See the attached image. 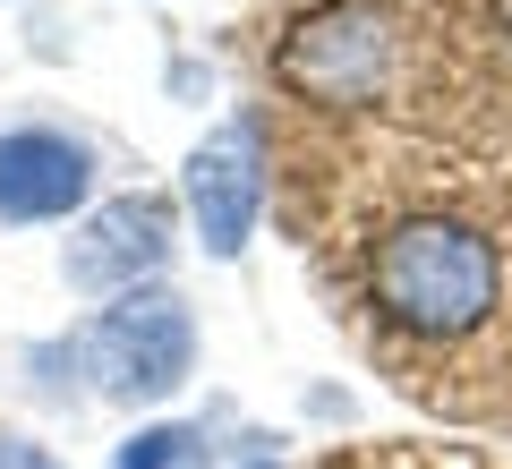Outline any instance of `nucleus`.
<instances>
[{"label": "nucleus", "instance_id": "obj_1", "mask_svg": "<svg viewBox=\"0 0 512 469\" xmlns=\"http://www.w3.org/2000/svg\"><path fill=\"white\" fill-rule=\"evenodd\" d=\"M367 299L419 342H461L504 299V256L461 214H402L367 248Z\"/></svg>", "mask_w": 512, "mask_h": 469}, {"label": "nucleus", "instance_id": "obj_2", "mask_svg": "<svg viewBox=\"0 0 512 469\" xmlns=\"http://www.w3.org/2000/svg\"><path fill=\"white\" fill-rule=\"evenodd\" d=\"M77 376L94 401H120V410H163L188 376H197V307L171 282H146L128 299H103L77 325L69 342Z\"/></svg>", "mask_w": 512, "mask_h": 469}, {"label": "nucleus", "instance_id": "obj_3", "mask_svg": "<svg viewBox=\"0 0 512 469\" xmlns=\"http://www.w3.org/2000/svg\"><path fill=\"white\" fill-rule=\"evenodd\" d=\"M402 26L367 9V0H333V9H308L291 35L274 43V77L316 111H367L402 86Z\"/></svg>", "mask_w": 512, "mask_h": 469}, {"label": "nucleus", "instance_id": "obj_4", "mask_svg": "<svg viewBox=\"0 0 512 469\" xmlns=\"http://www.w3.org/2000/svg\"><path fill=\"white\" fill-rule=\"evenodd\" d=\"M180 197H188V231L214 265H239L265 222V128L256 111H231L214 120L180 163Z\"/></svg>", "mask_w": 512, "mask_h": 469}, {"label": "nucleus", "instance_id": "obj_5", "mask_svg": "<svg viewBox=\"0 0 512 469\" xmlns=\"http://www.w3.org/2000/svg\"><path fill=\"white\" fill-rule=\"evenodd\" d=\"M163 265H171V197H154V188L86 205L60 248V273L77 299H128V290L163 282Z\"/></svg>", "mask_w": 512, "mask_h": 469}, {"label": "nucleus", "instance_id": "obj_6", "mask_svg": "<svg viewBox=\"0 0 512 469\" xmlns=\"http://www.w3.org/2000/svg\"><path fill=\"white\" fill-rule=\"evenodd\" d=\"M94 205V145L69 128H0V222L35 231V222H77Z\"/></svg>", "mask_w": 512, "mask_h": 469}, {"label": "nucleus", "instance_id": "obj_7", "mask_svg": "<svg viewBox=\"0 0 512 469\" xmlns=\"http://www.w3.org/2000/svg\"><path fill=\"white\" fill-rule=\"evenodd\" d=\"M188 444H197V427H137L120 452H111V469H180Z\"/></svg>", "mask_w": 512, "mask_h": 469}, {"label": "nucleus", "instance_id": "obj_8", "mask_svg": "<svg viewBox=\"0 0 512 469\" xmlns=\"http://www.w3.org/2000/svg\"><path fill=\"white\" fill-rule=\"evenodd\" d=\"M0 469H69V461H60V452H43L35 435H9V427H0Z\"/></svg>", "mask_w": 512, "mask_h": 469}, {"label": "nucleus", "instance_id": "obj_9", "mask_svg": "<svg viewBox=\"0 0 512 469\" xmlns=\"http://www.w3.org/2000/svg\"><path fill=\"white\" fill-rule=\"evenodd\" d=\"M248 469H274V461H248Z\"/></svg>", "mask_w": 512, "mask_h": 469}]
</instances>
